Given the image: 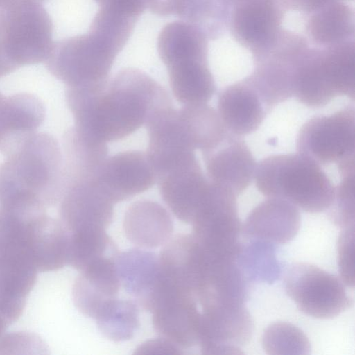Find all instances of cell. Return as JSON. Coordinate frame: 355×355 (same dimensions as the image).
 Instances as JSON below:
<instances>
[{"label": "cell", "mask_w": 355, "mask_h": 355, "mask_svg": "<svg viewBox=\"0 0 355 355\" xmlns=\"http://www.w3.org/2000/svg\"><path fill=\"white\" fill-rule=\"evenodd\" d=\"M35 1L42 3L41 0H0V9L5 10L8 9L14 6L24 3L26 1Z\"/></svg>", "instance_id": "37"}, {"label": "cell", "mask_w": 355, "mask_h": 355, "mask_svg": "<svg viewBox=\"0 0 355 355\" xmlns=\"http://www.w3.org/2000/svg\"><path fill=\"white\" fill-rule=\"evenodd\" d=\"M254 330L252 317L244 305L200 311L198 345L203 354H242Z\"/></svg>", "instance_id": "12"}, {"label": "cell", "mask_w": 355, "mask_h": 355, "mask_svg": "<svg viewBox=\"0 0 355 355\" xmlns=\"http://www.w3.org/2000/svg\"><path fill=\"white\" fill-rule=\"evenodd\" d=\"M338 264L341 280L348 287L354 286V226L344 228L338 241Z\"/></svg>", "instance_id": "33"}, {"label": "cell", "mask_w": 355, "mask_h": 355, "mask_svg": "<svg viewBox=\"0 0 355 355\" xmlns=\"http://www.w3.org/2000/svg\"><path fill=\"white\" fill-rule=\"evenodd\" d=\"M149 311L155 329L163 338L179 348L198 345L200 310L193 295L162 284Z\"/></svg>", "instance_id": "11"}, {"label": "cell", "mask_w": 355, "mask_h": 355, "mask_svg": "<svg viewBox=\"0 0 355 355\" xmlns=\"http://www.w3.org/2000/svg\"><path fill=\"white\" fill-rule=\"evenodd\" d=\"M263 347L267 354H308L309 342L300 329L286 322L270 325L263 336Z\"/></svg>", "instance_id": "31"}, {"label": "cell", "mask_w": 355, "mask_h": 355, "mask_svg": "<svg viewBox=\"0 0 355 355\" xmlns=\"http://www.w3.org/2000/svg\"><path fill=\"white\" fill-rule=\"evenodd\" d=\"M354 11L344 1L331 2L309 15L306 33L317 47L354 40Z\"/></svg>", "instance_id": "25"}, {"label": "cell", "mask_w": 355, "mask_h": 355, "mask_svg": "<svg viewBox=\"0 0 355 355\" xmlns=\"http://www.w3.org/2000/svg\"><path fill=\"white\" fill-rule=\"evenodd\" d=\"M208 180L236 196L251 184L256 163L248 145L227 132L214 147L202 152Z\"/></svg>", "instance_id": "15"}, {"label": "cell", "mask_w": 355, "mask_h": 355, "mask_svg": "<svg viewBox=\"0 0 355 355\" xmlns=\"http://www.w3.org/2000/svg\"><path fill=\"white\" fill-rule=\"evenodd\" d=\"M254 177L263 196L284 200L309 213L327 210L334 198V184L320 166L300 153L262 159Z\"/></svg>", "instance_id": "3"}, {"label": "cell", "mask_w": 355, "mask_h": 355, "mask_svg": "<svg viewBox=\"0 0 355 355\" xmlns=\"http://www.w3.org/2000/svg\"><path fill=\"white\" fill-rule=\"evenodd\" d=\"M9 324L3 318L0 317V342L4 336V334Z\"/></svg>", "instance_id": "39"}, {"label": "cell", "mask_w": 355, "mask_h": 355, "mask_svg": "<svg viewBox=\"0 0 355 355\" xmlns=\"http://www.w3.org/2000/svg\"><path fill=\"white\" fill-rule=\"evenodd\" d=\"M114 205L94 178L69 182L59 202V219L69 233L105 230L112 221Z\"/></svg>", "instance_id": "14"}, {"label": "cell", "mask_w": 355, "mask_h": 355, "mask_svg": "<svg viewBox=\"0 0 355 355\" xmlns=\"http://www.w3.org/2000/svg\"><path fill=\"white\" fill-rule=\"evenodd\" d=\"M120 52L104 37L89 30L54 42L46 67L67 87L94 85L109 78Z\"/></svg>", "instance_id": "5"}, {"label": "cell", "mask_w": 355, "mask_h": 355, "mask_svg": "<svg viewBox=\"0 0 355 355\" xmlns=\"http://www.w3.org/2000/svg\"><path fill=\"white\" fill-rule=\"evenodd\" d=\"M345 0H282L286 10L302 12L309 15L320 8L334 1Z\"/></svg>", "instance_id": "35"}, {"label": "cell", "mask_w": 355, "mask_h": 355, "mask_svg": "<svg viewBox=\"0 0 355 355\" xmlns=\"http://www.w3.org/2000/svg\"><path fill=\"white\" fill-rule=\"evenodd\" d=\"M64 189L62 150L48 133H35L0 164V205L46 209L59 203Z\"/></svg>", "instance_id": "2"}, {"label": "cell", "mask_w": 355, "mask_h": 355, "mask_svg": "<svg viewBox=\"0 0 355 355\" xmlns=\"http://www.w3.org/2000/svg\"><path fill=\"white\" fill-rule=\"evenodd\" d=\"M69 235L68 265L80 272L102 257L118 253L105 230H83Z\"/></svg>", "instance_id": "28"}, {"label": "cell", "mask_w": 355, "mask_h": 355, "mask_svg": "<svg viewBox=\"0 0 355 355\" xmlns=\"http://www.w3.org/2000/svg\"><path fill=\"white\" fill-rule=\"evenodd\" d=\"M123 230L127 239L143 248H154L169 241L173 220L161 205L151 200L132 204L125 211Z\"/></svg>", "instance_id": "21"}, {"label": "cell", "mask_w": 355, "mask_h": 355, "mask_svg": "<svg viewBox=\"0 0 355 355\" xmlns=\"http://www.w3.org/2000/svg\"><path fill=\"white\" fill-rule=\"evenodd\" d=\"M178 111L194 150L212 148L228 132L218 113L207 103L185 105Z\"/></svg>", "instance_id": "27"}, {"label": "cell", "mask_w": 355, "mask_h": 355, "mask_svg": "<svg viewBox=\"0 0 355 355\" xmlns=\"http://www.w3.org/2000/svg\"><path fill=\"white\" fill-rule=\"evenodd\" d=\"M309 46L302 35L282 29L267 50L253 58L254 69L248 78L270 110L294 96L297 65Z\"/></svg>", "instance_id": "7"}, {"label": "cell", "mask_w": 355, "mask_h": 355, "mask_svg": "<svg viewBox=\"0 0 355 355\" xmlns=\"http://www.w3.org/2000/svg\"><path fill=\"white\" fill-rule=\"evenodd\" d=\"M65 95L76 130L103 143L128 136L157 111L173 105L164 87L135 68L99 83L67 87Z\"/></svg>", "instance_id": "1"}, {"label": "cell", "mask_w": 355, "mask_h": 355, "mask_svg": "<svg viewBox=\"0 0 355 355\" xmlns=\"http://www.w3.org/2000/svg\"><path fill=\"white\" fill-rule=\"evenodd\" d=\"M284 285L298 309L315 318H333L353 306L340 279L309 263L291 264Z\"/></svg>", "instance_id": "8"}, {"label": "cell", "mask_w": 355, "mask_h": 355, "mask_svg": "<svg viewBox=\"0 0 355 355\" xmlns=\"http://www.w3.org/2000/svg\"><path fill=\"white\" fill-rule=\"evenodd\" d=\"M40 98L30 93L5 97L0 112V152L8 155L37 132L45 118Z\"/></svg>", "instance_id": "19"}, {"label": "cell", "mask_w": 355, "mask_h": 355, "mask_svg": "<svg viewBox=\"0 0 355 355\" xmlns=\"http://www.w3.org/2000/svg\"><path fill=\"white\" fill-rule=\"evenodd\" d=\"M298 153L319 165L336 163L340 169L354 164L355 112L345 107L306 121L297 137Z\"/></svg>", "instance_id": "9"}, {"label": "cell", "mask_w": 355, "mask_h": 355, "mask_svg": "<svg viewBox=\"0 0 355 355\" xmlns=\"http://www.w3.org/2000/svg\"><path fill=\"white\" fill-rule=\"evenodd\" d=\"M157 182L162 198L173 214L191 223L211 184L196 157L159 175Z\"/></svg>", "instance_id": "16"}, {"label": "cell", "mask_w": 355, "mask_h": 355, "mask_svg": "<svg viewBox=\"0 0 355 355\" xmlns=\"http://www.w3.org/2000/svg\"><path fill=\"white\" fill-rule=\"evenodd\" d=\"M286 10L282 0H241L230 9L227 27L254 58L277 40Z\"/></svg>", "instance_id": "10"}, {"label": "cell", "mask_w": 355, "mask_h": 355, "mask_svg": "<svg viewBox=\"0 0 355 355\" xmlns=\"http://www.w3.org/2000/svg\"><path fill=\"white\" fill-rule=\"evenodd\" d=\"M241 242L237 262L247 277L253 282L272 283L280 275V266L276 258L275 245L258 239Z\"/></svg>", "instance_id": "30"}, {"label": "cell", "mask_w": 355, "mask_h": 355, "mask_svg": "<svg viewBox=\"0 0 355 355\" xmlns=\"http://www.w3.org/2000/svg\"><path fill=\"white\" fill-rule=\"evenodd\" d=\"M4 46L17 68L45 62L52 49L53 22L42 3L26 1L1 10Z\"/></svg>", "instance_id": "6"}, {"label": "cell", "mask_w": 355, "mask_h": 355, "mask_svg": "<svg viewBox=\"0 0 355 355\" xmlns=\"http://www.w3.org/2000/svg\"><path fill=\"white\" fill-rule=\"evenodd\" d=\"M94 180L115 204L150 189L157 175L146 153L128 150L107 157Z\"/></svg>", "instance_id": "13"}, {"label": "cell", "mask_w": 355, "mask_h": 355, "mask_svg": "<svg viewBox=\"0 0 355 355\" xmlns=\"http://www.w3.org/2000/svg\"><path fill=\"white\" fill-rule=\"evenodd\" d=\"M331 205V220L344 229L354 226V173L341 175Z\"/></svg>", "instance_id": "32"}, {"label": "cell", "mask_w": 355, "mask_h": 355, "mask_svg": "<svg viewBox=\"0 0 355 355\" xmlns=\"http://www.w3.org/2000/svg\"><path fill=\"white\" fill-rule=\"evenodd\" d=\"M116 254L94 261L76 279L73 301L83 315L94 319L106 303L117 297L121 283L115 263Z\"/></svg>", "instance_id": "20"}, {"label": "cell", "mask_w": 355, "mask_h": 355, "mask_svg": "<svg viewBox=\"0 0 355 355\" xmlns=\"http://www.w3.org/2000/svg\"><path fill=\"white\" fill-rule=\"evenodd\" d=\"M17 69L9 58L4 46L1 11L0 10V79Z\"/></svg>", "instance_id": "36"}, {"label": "cell", "mask_w": 355, "mask_h": 355, "mask_svg": "<svg viewBox=\"0 0 355 355\" xmlns=\"http://www.w3.org/2000/svg\"><path fill=\"white\" fill-rule=\"evenodd\" d=\"M176 100L184 105L205 104L216 92L207 58H189L166 67Z\"/></svg>", "instance_id": "24"}, {"label": "cell", "mask_w": 355, "mask_h": 355, "mask_svg": "<svg viewBox=\"0 0 355 355\" xmlns=\"http://www.w3.org/2000/svg\"><path fill=\"white\" fill-rule=\"evenodd\" d=\"M297 207L284 200L268 198L255 207L242 225L245 239H258L274 245L291 241L300 227Z\"/></svg>", "instance_id": "18"}, {"label": "cell", "mask_w": 355, "mask_h": 355, "mask_svg": "<svg viewBox=\"0 0 355 355\" xmlns=\"http://www.w3.org/2000/svg\"><path fill=\"white\" fill-rule=\"evenodd\" d=\"M94 319L103 335L113 341L130 339L139 325L137 304L117 297L106 303Z\"/></svg>", "instance_id": "29"}, {"label": "cell", "mask_w": 355, "mask_h": 355, "mask_svg": "<svg viewBox=\"0 0 355 355\" xmlns=\"http://www.w3.org/2000/svg\"><path fill=\"white\" fill-rule=\"evenodd\" d=\"M44 1H45V0H41L42 2H43Z\"/></svg>", "instance_id": "40"}, {"label": "cell", "mask_w": 355, "mask_h": 355, "mask_svg": "<svg viewBox=\"0 0 355 355\" xmlns=\"http://www.w3.org/2000/svg\"><path fill=\"white\" fill-rule=\"evenodd\" d=\"M218 2L222 6V7L226 10L228 12L230 9L238 1L241 0H217Z\"/></svg>", "instance_id": "38"}, {"label": "cell", "mask_w": 355, "mask_h": 355, "mask_svg": "<svg viewBox=\"0 0 355 355\" xmlns=\"http://www.w3.org/2000/svg\"><path fill=\"white\" fill-rule=\"evenodd\" d=\"M100 8L139 19L147 7L146 0H94Z\"/></svg>", "instance_id": "34"}, {"label": "cell", "mask_w": 355, "mask_h": 355, "mask_svg": "<svg viewBox=\"0 0 355 355\" xmlns=\"http://www.w3.org/2000/svg\"><path fill=\"white\" fill-rule=\"evenodd\" d=\"M115 263L121 286L147 310L160 278L159 257L137 248L117 253Z\"/></svg>", "instance_id": "22"}, {"label": "cell", "mask_w": 355, "mask_h": 355, "mask_svg": "<svg viewBox=\"0 0 355 355\" xmlns=\"http://www.w3.org/2000/svg\"><path fill=\"white\" fill-rule=\"evenodd\" d=\"M65 184L95 176L107 157L106 143L90 139L74 127L67 130L62 138Z\"/></svg>", "instance_id": "26"}, {"label": "cell", "mask_w": 355, "mask_h": 355, "mask_svg": "<svg viewBox=\"0 0 355 355\" xmlns=\"http://www.w3.org/2000/svg\"><path fill=\"white\" fill-rule=\"evenodd\" d=\"M355 43L310 46L296 71L294 96L310 107H320L338 96H355Z\"/></svg>", "instance_id": "4"}, {"label": "cell", "mask_w": 355, "mask_h": 355, "mask_svg": "<svg viewBox=\"0 0 355 355\" xmlns=\"http://www.w3.org/2000/svg\"><path fill=\"white\" fill-rule=\"evenodd\" d=\"M218 110L226 130L237 136L256 131L271 111L247 77L220 91Z\"/></svg>", "instance_id": "17"}, {"label": "cell", "mask_w": 355, "mask_h": 355, "mask_svg": "<svg viewBox=\"0 0 355 355\" xmlns=\"http://www.w3.org/2000/svg\"><path fill=\"white\" fill-rule=\"evenodd\" d=\"M155 15L175 16L199 28L209 40L220 37L227 27L226 12L217 0H146Z\"/></svg>", "instance_id": "23"}]
</instances>
